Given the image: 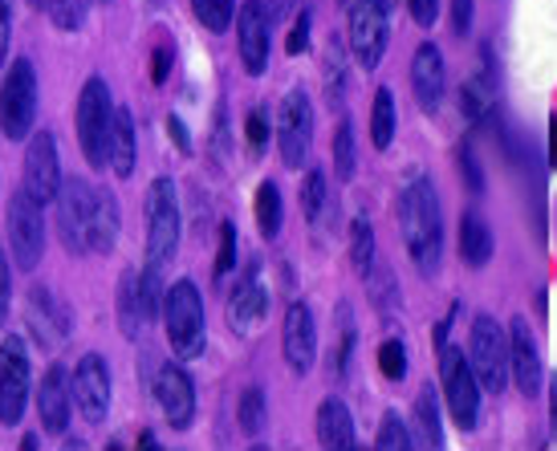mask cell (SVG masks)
<instances>
[{"mask_svg":"<svg viewBox=\"0 0 557 451\" xmlns=\"http://www.w3.org/2000/svg\"><path fill=\"white\" fill-rule=\"evenodd\" d=\"M37 98H41L37 65L29 58H16L0 82V135L9 142L29 139L33 118H37Z\"/></svg>","mask_w":557,"mask_h":451,"instance_id":"5b68a950","label":"cell"},{"mask_svg":"<svg viewBox=\"0 0 557 451\" xmlns=\"http://www.w3.org/2000/svg\"><path fill=\"white\" fill-rule=\"evenodd\" d=\"M264 313H269V289H264L261 265H248L233 285V297L224 301V317H228V326L236 334H248Z\"/></svg>","mask_w":557,"mask_h":451,"instance_id":"ac0fdd59","label":"cell"},{"mask_svg":"<svg viewBox=\"0 0 557 451\" xmlns=\"http://www.w3.org/2000/svg\"><path fill=\"white\" fill-rule=\"evenodd\" d=\"M252 216H257V233L264 240H277L281 220H285V203H281V187L273 179H264L257 187V200H252Z\"/></svg>","mask_w":557,"mask_h":451,"instance_id":"f1b7e54d","label":"cell"},{"mask_svg":"<svg viewBox=\"0 0 557 451\" xmlns=\"http://www.w3.org/2000/svg\"><path fill=\"white\" fill-rule=\"evenodd\" d=\"M163 326L175 359H200L208 350V317H203V297L196 280H175L163 293Z\"/></svg>","mask_w":557,"mask_h":451,"instance_id":"7a4b0ae2","label":"cell"},{"mask_svg":"<svg viewBox=\"0 0 557 451\" xmlns=\"http://www.w3.org/2000/svg\"><path fill=\"white\" fill-rule=\"evenodd\" d=\"M110 167L119 179H131L139 167V135H135V114L119 107L114 114V135H110Z\"/></svg>","mask_w":557,"mask_h":451,"instance_id":"d4e9b609","label":"cell"},{"mask_svg":"<svg viewBox=\"0 0 557 451\" xmlns=\"http://www.w3.org/2000/svg\"><path fill=\"white\" fill-rule=\"evenodd\" d=\"M245 139H248V151H252V155H264V147H269V139H273V123H269V110L264 107L248 110Z\"/></svg>","mask_w":557,"mask_h":451,"instance_id":"ab89813d","label":"cell"},{"mask_svg":"<svg viewBox=\"0 0 557 451\" xmlns=\"http://www.w3.org/2000/svg\"><path fill=\"white\" fill-rule=\"evenodd\" d=\"M86 13H90V0H49V16L62 33H78L86 25Z\"/></svg>","mask_w":557,"mask_h":451,"instance_id":"74e56055","label":"cell"},{"mask_svg":"<svg viewBox=\"0 0 557 451\" xmlns=\"http://www.w3.org/2000/svg\"><path fill=\"white\" fill-rule=\"evenodd\" d=\"M549 423H554V436H557V374L549 378Z\"/></svg>","mask_w":557,"mask_h":451,"instance_id":"db71d44e","label":"cell"},{"mask_svg":"<svg viewBox=\"0 0 557 451\" xmlns=\"http://www.w3.org/2000/svg\"><path fill=\"white\" fill-rule=\"evenodd\" d=\"M264 415H269V403H264L261 387H245L240 403H236V423L245 436H261L264 431Z\"/></svg>","mask_w":557,"mask_h":451,"instance_id":"1f68e13d","label":"cell"},{"mask_svg":"<svg viewBox=\"0 0 557 451\" xmlns=\"http://www.w3.org/2000/svg\"><path fill=\"white\" fill-rule=\"evenodd\" d=\"M29 4H33V9H46V13H49V0H29Z\"/></svg>","mask_w":557,"mask_h":451,"instance_id":"6f0895ef","label":"cell"},{"mask_svg":"<svg viewBox=\"0 0 557 451\" xmlns=\"http://www.w3.org/2000/svg\"><path fill=\"white\" fill-rule=\"evenodd\" d=\"M70 387H74V406H78L86 423H102L110 415V366L102 354H82L74 374H70Z\"/></svg>","mask_w":557,"mask_h":451,"instance_id":"2e32d148","label":"cell"},{"mask_svg":"<svg viewBox=\"0 0 557 451\" xmlns=\"http://www.w3.org/2000/svg\"><path fill=\"white\" fill-rule=\"evenodd\" d=\"M156 399L171 431H187L196 423V383H191V374L180 362H163L159 366Z\"/></svg>","mask_w":557,"mask_h":451,"instance_id":"9a60e30c","label":"cell"},{"mask_svg":"<svg viewBox=\"0 0 557 451\" xmlns=\"http://www.w3.org/2000/svg\"><path fill=\"white\" fill-rule=\"evenodd\" d=\"M460 256H465L468 268H484L493 261V228L484 224L480 212L460 216Z\"/></svg>","mask_w":557,"mask_h":451,"instance_id":"4316f807","label":"cell"},{"mask_svg":"<svg viewBox=\"0 0 557 451\" xmlns=\"http://www.w3.org/2000/svg\"><path fill=\"white\" fill-rule=\"evenodd\" d=\"M346 46L355 53V62L371 74L379 70L383 53L391 46V13L379 0H355L346 16Z\"/></svg>","mask_w":557,"mask_h":451,"instance_id":"9c48e42d","label":"cell"},{"mask_svg":"<svg viewBox=\"0 0 557 451\" xmlns=\"http://www.w3.org/2000/svg\"><path fill=\"white\" fill-rule=\"evenodd\" d=\"M180 233H184L180 196H175V184L168 175H159L156 184L147 187V265H171L180 252Z\"/></svg>","mask_w":557,"mask_h":451,"instance_id":"277c9868","label":"cell"},{"mask_svg":"<svg viewBox=\"0 0 557 451\" xmlns=\"http://www.w3.org/2000/svg\"><path fill=\"white\" fill-rule=\"evenodd\" d=\"M379 371L387 383H403L407 378V346L403 338H387V342L379 346Z\"/></svg>","mask_w":557,"mask_h":451,"instance_id":"f35d334b","label":"cell"},{"mask_svg":"<svg viewBox=\"0 0 557 451\" xmlns=\"http://www.w3.org/2000/svg\"><path fill=\"white\" fill-rule=\"evenodd\" d=\"M168 74H171V53H168V49H159L156 70H151V82H156V86H163V82H168Z\"/></svg>","mask_w":557,"mask_h":451,"instance_id":"f907efd6","label":"cell"},{"mask_svg":"<svg viewBox=\"0 0 557 451\" xmlns=\"http://www.w3.org/2000/svg\"><path fill=\"white\" fill-rule=\"evenodd\" d=\"M407 13H411L419 29H432L435 16H440V0H407Z\"/></svg>","mask_w":557,"mask_h":451,"instance_id":"7dc6e473","label":"cell"},{"mask_svg":"<svg viewBox=\"0 0 557 451\" xmlns=\"http://www.w3.org/2000/svg\"><path fill=\"white\" fill-rule=\"evenodd\" d=\"M102 4H107V0H102Z\"/></svg>","mask_w":557,"mask_h":451,"instance_id":"680465c9","label":"cell"},{"mask_svg":"<svg viewBox=\"0 0 557 451\" xmlns=\"http://www.w3.org/2000/svg\"><path fill=\"white\" fill-rule=\"evenodd\" d=\"M395 126H399L395 93H391L387 86H379V90H374V102H371V142H374V151H391V142H395Z\"/></svg>","mask_w":557,"mask_h":451,"instance_id":"83f0119b","label":"cell"},{"mask_svg":"<svg viewBox=\"0 0 557 451\" xmlns=\"http://www.w3.org/2000/svg\"><path fill=\"white\" fill-rule=\"evenodd\" d=\"M29 406V346L21 334H4L0 342V423L16 427Z\"/></svg>","mask_w":557,"mask_h":451,"instance_id":"8fae6325","label":"cell"},{"mask_svg":"<svg viewBox=\"0 0 557 451\" xmlns=\"http://www.w3.org/2000/svg\"><path fill=\"white\" fill-rule=\"evenodd\" d=\"M119 224H123V216H119V200H114V191H110V187H94L90 252H98V256L114 252V245H119Z\"/></svg>","mask_w":557,"mask_h":451,"instance_id":"cb8c5ba5","label":"cell"},{"mask_svg":"<svg viewBox=\"0 0 557 451\" xmlns=\"http://www.w3.org/2000/svg\"><path fill=\"white\" fill-rule=\"evenodd\" d=\"M395 216H399L407 256L416 261L423 277H435L440 273V256H444V208H440L435 184L428 175H416L411 184L403 187L399 203H395Z\"/></svg>","mask_w":557,"mask_h":451,"instance_id":"6da1fadb","label":"cell"},{"mask_svg":"<svg viewBox=\"0 0 557 451\" xmlns=\"http://www.w3.org/2000/svg\"><path fill=\"white\" fill-rule=\"evenodd\" d=\"M310 9H301L294 21V29H289V41H285V49H289V58H297V53H306L310 49Z\"/></svg>","mask_w":557,"mask_h":451,"instance_id":"ee69618b","label":"cell"},{"mask_svg":"<svg viewBox=\"0 0 557 451\" xmlns=\"http://www.w3.org/2000/svg\"><path fill=\"white\" fill-rule=\"evenodd\" d=\"M379 4H383V9H387V13H395V4H399V0H379Z\"/></svg>","mask_w":557,"mask_h":451,"instance_id":"9f6ffc18","label":"cell"},{"mask_svg":"<svg viewBox=\"0 0 557 451\" xmlns=\"http://www.w3.org/2000/svg\"><path fill=\"white\" fill-rule=\"evenodd\" d=\"M46 203H37L21 187L9 196V256L21 273H33L46 256V216H41Z\"/></svg>","mask_w":557,"mask_h":451,"instance_id":"8992f818","label":"cell"},{"mask_svg":"<svg viewBox=\"0 0 557 451\" xmlns=\"http://www.w3.org/2000/svg\"><path fill=\"white\" fill-rule=\"evenodd\" d=\"M277 147H281V163L285 167H306L313 147V107L306 90H289L285 102H281L277 114Z\"/></svg>","mask_w":557,"mask_h":451,"instance_id":"7c38bea8","label":"cell"},{"mask_svg":"<svg viewBox=\"0 0 557 451\" xmlns=\"http://www.w3.org/2000/svg\"><path fill=\"white\" fill-rule=\"evenodd\" d=\"M264 9H269V16H273V21H281V16H289L297 9V0H261Z\"/></svg>","mask_w":557,"mask_h":451,"instance_id":"f5cc1de1","label":"cell"},{"mask_svg":"<svg viewBox=\"0 0 557 451\" xmlns=\"http://www.w3.org/2000/svg\"><path fill=\"white\" fill-rule=\"evenodd\" d=\"M468 362L480 378V390H493V394L505 390V383H509V334L488 313H476V322H472Z\"/></svg>","mask_w":557,"mask_h":451,"instance_id":"52a82bcc","label":"cell"},{"mask_svg":"<svg viewBox=\"0 0 557 451\" xmlns=\"http://www.w3.org/2000/svg\"><path fill=\"white\" fill-rule=\"evenodd\" d=\"M325 203H330V196H325V172L322 167H310V172H306V184H301V208H306V220H310V224L322 220Z\"/></svg>","mask_w":557,"mask_h":451,"instance_id":"d590c367","label":"cell"},{"mask_svg":"<svg viewBox=\"0 0 557 451\" xmlns=\"http://www.w3.org/2000/svg\"><path fill=\"white\" fill-rule=\"evenodd\" d=\"M70 403H74V387H70V371L62 362H53L41 383H37V415L49 436H65L70 427Z\"/></svg>","mask_w":557,"mask_h":451,"instance_id":"ffe728a7","label":"cell"},{"mask_svg":"<svg viewBox=\"0 0 557 451\" xmlns=\"http://www.w3.org/2000/svg\"><path fill=\"white\" fill-rule=\"evenodd\" d=\"M114 114H119V107L110 98V82L102 74H90V78L82 82V93H78V142L94 172H102L110 163Z\"/></svg>","mask_w":557,"mask_h":451,"instance_id":"3957f363","label":"cell"},{"mask_svg":"<svg viewBox=\"0 0 557 451\" xmlns=\"http://www.w3.org/2000/svg\"><path fill=\"white\" fill-rule=\"evenodd\" d=\"M549 167H557V118L549 123Z\"/></svg>","mask_w":557,"mask_h":451,"instance_id":"11a10c76","label":"cell"},{"mask_svg":"<svg viewBox=\"0 0 557 451\" xmlns=\"http://www.w3.org/2000/svg\"><path fill=\"white\" fill-rule=\"evenodd\" d=\"M460 163H465V172H468V187H472V191H480V187H484V179H480V167H476V159H472V151H460Z\"/></svg>","mask_w":557,"mask_h":451,"instance_id":"681fc988","label":"cell"},{"mask_svg":"<svg viewBox=\"0 0 557 451\" xmlns=\"http://www.w3.org/2000/svg\"><path fill=\"white\" fill-rule=\"evenodd\" d=\"M236 49L248 78H264L269 53H273V16L261 0H245L236 9Z\"/></svg>","mask_w":557,"mask_h":451,"instance_id":"4fadbf2b","label":"cell"},{"mask_svg":"<svg viewBox=\"0 0 557 451\" xmlns=\"http://www.w3.org/2000/svg\"><path fill=\"white\" fill-rule=\"evenodd\" d=\"M168 126H171V135H175V142H180V151H191V139H187V126H184V118H180V114H171V118H168Z\"/></svg>","mask_w":557,"mask_h":451,"instance_id":"816d5d0a","label":"cell"},{"mask_svg":"<svg viewBox=\"0 0 557 451\" xmlns=\"http://www.w3.org/2000/svg\"><path fill=\"white\" fill-rule=\"evenodd\" d=\"M236 9H240V0H191V13H196V21H200L208 33L228 29Z\"/></svg>","mask_w":557,"mask_h":451,"instance_id":"d6a6232c","label":"cell"},{"mask_svg":"<svg viewBox=\"0 0 557 451\" xmlns=\"http://www.w3.org/2000/svg\"><path fill=\"white\" fill-rule=\"evenodd\" d=\"M29 322L41 329H53V338H70L74 334V313L65 310L62 301L53 297V289L33 285L29 289Z\"/></svg>","mask_w":557,"mask_h":451,"instance_id":"484cf974","label":"cell"},{"mask_svg":"<svg viewBox=\"0 0 557 451\" xmlns=\"http://www.w3.org/2000/svg\"><path fill=\"white\" fill-rule=\"evenodd\" d=\"M114 310H119V329H123L126 342H135L147 334V326L156 322L159 313L151 310V297H147V285H143V268H126L119 277V297H114Z\"/></svg>","mask_w":557,"mask_h":451,"instance_id":"44dd1931","label":"cell"},{"mask_svg":"<svg viewBox=\"0 0 557 451\" xmlns=\"http://www.w3.org/2000/svg\"><path fill=\"white\" fill-rule=\"evenodd\" d=\"M367 280H371V301L374 310H391V301L399 305V280H395V273H391L387 265H374L371 273H367Z\"/></svg>","mask_w":557,"mask_h":451,"instance_id":"8d00e7d4","label":"cell"},{"mask_svg":"<svg viewBox=\"0 0 557 451\" xmlns=\"http://www.w3.org/2000/svg\"><path fill=\"white\" fill-rule=\"evenodd\" d=\"M318 443L334 451L358 448L355 415H350V406L342 403L338 394H325L322 403H318Z\"/></svg>","mask_w":557,"mask_h":451,"instance_id":"603a6c76","label":"cell"},{"mask_svg":"<svg viewBox=\"0 0 557 451\" xmlns=\"http://www.w3.org/2000/svg\"><path fill=\"white\" fill-rule=\"evenodd\" d=\"M448 4H451V29H456V37H468V33H472L476 4H472V0H448Z\"/></svg>","mask_w":557,"mask_h":451,"instance_id":"bcb514c9","label":"cell"},{"mask_svg":"<svg viewBox=\"0 0 557 451\" xmlns=\"http://www.w3.org/2000/svg\"><path fill=\"white\" fill-rule=\"evenodd\" d=\"M281 350H285V366L294 374H310L318 359V322L306 301H294L285 310V326H281Z\"/></svg>","mask_w":557,"mask_h":451,"instance_id":"e0dca14e","label":"cell"},{"mask_svg":"<svg viewBox=\"0 0 557 451\" xmlns=\"http://www.w3.org/2000/svg\"><path fill=\"white\" fill-rule=\"evenodd\" d=\"M358 172V155H355V126L350 118H342L338 123V135H334V175H338L342 184H350Z\"/></svg>","mask_w":557,"mask_h":451,"instance_id":"836d02e7","label":"cell"},{"mask_svg":"<svg viewBox=\"0 0 557 451\" xmlns=\"http://www.w3.org/2000/svg\"><path fill=\"white\" fill-rule=\"evenodd\" d=\"M416 427H419V443H428V448H444V431H440V390L435 387L419 390Z\"/></svg>","mask_w":557,"mask_h":451,"instance_id":"f546056e","label":"cell"},{"mask_svg":"<svg viewBox=\"0 0 557 451\" xmlns=\"http://www.w3.org/2000/svg\"><path fill=\"white\" fill-rule=\"evenodd\" d=\"M13 256H4L0 249V326H4V317L13 310V265H9Z\"/></svg>","mask_w":557,"mask_h":451,"instance_id":"f6af8a7d","label":"cell"},{"mask_svg":"<svg viewBox=\"0 0 557 451\" xmlns=\"http://www.w3.org/2000/svg\"><path fill=\"white\" fill-rule=\"evenodd\" d=\"M440 387H444V403H448L451 419L465 431H472L480 419V378L472 371L468 354H460L456 346H440Z\"/></svg>","mask_w":557,"mask_h":451,"instance_id":"ba28073f","label":"cell"},{"mask_svg":"<svg viewBox=\"0 0 557 451\" xmlns=\"http://www.w3.org/2000/svg\"><path fill=\"white\" fill-rule=\"evenodd\" d=\"M62 159H58V142L49 130H37L25 147V163H21V187L29 191L37 203H53L62 191Z\"/></svg>","mask_w":557,"mask_h":451,"instance_id":"5bb4252c","label":"cell"},{"mask_svg":"<svg viewBox=\"0 0 557 451\" xmlns=\"http://www.w3.org/2000/svg\"><path fill=\"white\" fill-rule=\"evenodd\" d=\"M509 374L517 378V387L525 399H537L542 394V354H537V342L529 334L525 317H512L509 322Z\"/></svg>","mask_w":557,"mask_h":451,"instance_id":"7402d4cb","label":"cell"},{"mask_svg":"<svg viewBox=\"0 0 557 451\" xmlns=\"http://www.w3.org/2000/svg\"><path fill=\"white\" fill-rule=\"evenodd\" d=\"M338 322H342V342H338V354H334V374L346 378L350 359H355V322H350V310H346V305H338Z\"/></svg>","mask_w":557,"mask_h":451,"instance_id":"b9f144b4","label":"cell"},{"mask_svg":"<svg viewBox=\"0 0 557 451\" xmlns=\"http://www.w3.org/2000/svg\"><path fill=\"white\" fill-rule=\"evenodd\" d=\"M325 90H330V102L338 107L342 102V46L330 41V53H325Z\"/></svg>","mask_w":557,"mask_h":451,"instance_id":"7bdbcfd3","label":"cell"},{"mask_svg":"<svg viewBox=\"0 0 557 451\" xmlns=\"http://www.w3.org/2000/svg\"><path fill=\"white\" fill-rule=\"evenodd\" d=\"M233 265H236V224H233V220H224V224H220V249H216V265H212V277L228 280Z\"/></svg>","mask_w":557,"mask_h":451,"instance_id":"60d3db41","label":"cell"},{"mask_svg":"<svg viewBox=\"0 0 557 451\" xmlns=\"http://www.w3.org/2000/svg\"><path fill=\"white\" fill-rule=\"evenodd\" d=\"M90 212H94V187L82 175H65L62 191L53 200V224H58V240L65 252H90Z\"/></svg>","mask_w":557,"mask_h":451,"instance_id":"30bf717a","label":"cell"},{"mask_svg":"<svg viewBox=\"0 0 557 451\" xmlns=\"http://www.w3.org/2000/svg\"><path fill=\"white\" fill-rule=\"evenodd\" d=\"M350 265L358 277H367L374 268V228L367 216H355V224H350Z\"/></svg>","mask_w":557,"mask_h":451,"instance_id":"4dcf8cb0","label":"cell"},{"mask_svg":"<svg viewBox=\"0 0 557 451\" xmlns=\"http://www.w3.org/2000/svg\"><path fill=\"white\" fill-rule=\"evenodd\" d=\"M9 46H13V0H0V70H4Z\"/></svg>","mask_w":557,"mask_h":451,"instance_id":"c3c4849f","label":"cell"},{"mask_svg":"<svg viewBox=\"0 0 557 451\" xmlns=\"http://www.w3.org/2000/svg\"><path fill=\"white\" fill-rule=\"evenodd\" d=\"M374 448H379V451L416 448V439H411V431H407V423H403L399 411H387V415H383V423H379V436H374Z\"/></svg>","mask_w":557,"mask_h":451,"instance_id":"e575fe53","label":"cell"},{"mask_svg":"<svg viewBox=\"0 0 557 451\" xmlns=\"http://www.w3.org/2000/svg\"><path fill=\"white\" fill-rule=\"evenodd\" d=\"M411 90L423 114H440L444 107V90H448V70H444V53L440 46L423 41L411 58Z\"/></svg>","mask_w":557,"mask_h":451,"instance_id":"d6986e66","label":"cell"}]
</instances>
